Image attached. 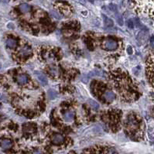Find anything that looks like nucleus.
Returning a JSON list of instances; mask_svg holds the SVG:
<instances>
[{
    "mask_svg": "<svg viewBox=\"0 0 154 154\" xmlns=\"http://www.w3.org/2000/svg\"><path fill=\"white\" fill-rule=\"evenodd\" d=\"M127 24H128L129 28H130V29H133V27H134V22H133V21L132 20V19H129V20H128V22H127Z\"/></svg>",
    "mask_w": 154,
    "mask_h": 154,
    "instance_id": "nucleus-21",
    "label": "nucleus"
},
{
    "mask_svg": "<svg viewBox=\"0 0 154 154\" xmlns=\"http://www.w3.org/2000/svg\"><path fill=\"white\" fill-rule=\"evenodd\" d=\"M88 102H89V104L91 105V106L93 108H94V109L97 110V109H99V103H97L95 101L91 100V99H89V100H88Z\"/></svg>",
    "mask_w": 154,
    "mask_h": 154,
    "instance_id": "nucleus-17",
    "label": "nucleus"
},
{
    "mask_svg": "<svg viewBox=\"0 0 154 154\" xmlns=\"http://www.w3.org/2000/svg\"><path fill=\"white\" fill-rule=\"evenodd\" d=\"M103 16V18H104L105 25V26H106V27L110 28V27H111V26H113L114 22H113V21L111 20V19H109V18H108V17L105 16V15H103V16Z\"/></svg>",
    "mask_w": 154,
    "mask_h": 154,
    "instance_id": "nucleus-15",
    "label": "nucleus"
},
{
    "mask_svg": "<svg viewBox=\"0 0 154 154\" xmlns=\"http://www.w3.org/2000/svg\"><path fill=\"white\" fill-rule=\"evenodd\" d=\"M139 122L136 119V115L133 114H129L126 120V127L130 131H134L139 128Z\"/></svg>",
    "mask_w": 154,
    "mask_h": 154,
    "instance_id": "nucleus-2",
    "label": "nucleus"
},
{
    "mask_svg": "<svg viewBox=\"0 0 154 154\" xmlns=\"http://www.w3.org/2000/svg\"><path fill=\"white\" fill-rule=\"evenodd\" d=\"M19 9H20V12L21 13H28V12H30L31 10V7H30V5H28V4H21L20 6H19Z\"/></svg>",
    "mask_w": 154,
    "mask_h": 154,
    "instance_id": "nucleus-14",
    "label": "nucleus"
},
{
    "mask_svg": "<svg viewBox=\"0 0 154 154\" xmlns=\"http://www.w3.org/2000/svg\"><path fill=\"white\" fill-rule=\"evenodd\" d=\"M55 6L65 16H70L72 13V9H71V6H68L66 3L58 2V3H56Z\"/></svg>",
    "mask_w": 154,
    "mask_h": 154,
    "instance_id": "nucleus-5",
    "label": "nucleus"
},
{
    "mask_svg": "<svg viewBox=\"0 0 154 154\" xmlns=\"http://www.w3.org/2000/svg\"><path fill=\"white\" fill-rule=\"evenodd\" d=\"M32 54V49L29 46H24L19 50L18 58L21 60H26Z\"/></svg>",
    "mask_w": 154,
    "mask_h": 154,
    "instance_id": "nucleus-4",
    "label": "nucleus"
},
{
    "mask_svg": "<svg viewBox=\"0 0 154 154\" xmlns=\"http://www.w3.org/2000/svg\"><path fill=\"white\" fill-rule=\"evenodd\" d=\"M74 111L71 110H68V111H65L64 113V120L67 123H70L74 120Z\"/></svg>",
    "mask_w": 154,
    "mask_h": 154,
    "instance_id": "nucleus-10",
    "label": "nucleus"
},
{
    "mask_svg": "<svg viewBox=\"0 0 154 154\" xmlns=\"http://www.w3.org/2000/svg\"><path fill=\"white\" fill-rule=\"evenodd\" d=\"M32 154H42V153H41L40 151L36 150V151H34V152H33V153H32Z\"/></svg>",
    "mask_w": 154,
    "mask_h": 154,
    "instance_id": "nucleus-25",
    "label": "nucleus"
},
{
    "mask_svg": "<svg viewBox=\"0 0 154 154\" xmlns=\"http://www.w3.org/2000/svg\"><path fill=\"white\" fill-rule=\"evenodd\" d=\"M150 43H151V46H152V47H153V37H151V41H150Z\"/></svg>",
    "mask_w": 154,
    "mask_h": 154,
    "instance_id": "nucleus-26",
    "label": "nucleus"
},
{
    "mask_svg": "<svg viewBox=\"0 0 154 154\" xmlns=\"http://www.w3.org/2000/svg\"><path fill=\"white\" fill-rule=\"evenodd\" d=\"M104 97L105 100L107 102H112L115 99V94L112 91H106L104 93Z\"/></svg>",
    "mask_w": 154,
    "mask_h": 154,
    "instance_id": "nucleus-8",
    "label": "nucleus"
},
{
    "mask_svg": "<svg viewBox=\"0 0 154 154\" xmlns=\"http://www.w3.org/2000/svg\"><path fill=\"white\" fill-rule=\"evenodd\" d=\"M153 58H149L148 61H147V71L148 74L149 80H150L151 84H153Z\"/></svg>",
    "mask_w": 154,
    "mask_h": 154,
    "instance_id": "nucleus-6",
    "label": "nucleus"
},
{
    "mask_svg": "<svg viewBox=\"0 0 154 154\" xmlns=\"http://www.w3.org/2000/svg\"><path fill=\"white\" fill-rule=\"evenodd\" d=\"M127 52H128L129 54H132L133 53V50H132V46H128V48H127Z\"/></svg>",
    "mask_w": 154,
    "mask_h": 154,
    "instance_id": "nucleus-23",
    "label": "nucleus"
},
{
    "mask_svg": "<svg viewBox=\"0 0 154 154\" xmlns=\"http://www.w3.org/2000/svg\"><path fill=\"white\" fill-rule=\"evenodd\" d=\"M0 108H1V105H0Z\"/></svg>",
    "mask_w": 154,
    "mask_h": 154,
    "instance_id": "nucleus-27",
    "label": "nucleus"
},
{
    "mask_svg": "<svg viewBox=\"0 0 154 154\" xmlns=\"http://www.w3.org/2000/svg\"><path fill=\"white\" fill-rule=\"evenodd\" d=\"M6 46L9 48H14L17 45V41L13 38H8L6 40Z\"/></svg>",
    "mask_w": 154,
    "mask_h": 154,
    "instance_id": "nucleus-13",
    "label": "nucleus"
},
{
    "mask_svg": "<svg viewBox=\"0 0 154 154\" xmlns=\"http://www.w3.org/2000/svg\"><path fill=\"white\" fill-rule=\"evenodd\" d=\"M0 20H1V18H0Z\"/></svg>",
    "mask_w": 154,
    "mask_h": 154,
    "instance_id": "nucleus-29",
    "label": "nucleus"
},
{
    "mask_svg": "<svg viewBox=\"0 0 154 154\" xmlns=\"http://www.w3.org/2000/svg\"><path fill=\"white\" fill-rule=\"evenodd\" d=\"M49 73L50 74H51L52 76H57L58 74V68L55 67H51L49 70Z\"/></svg>",
    "mask_w": 154,
    "mask_h": 154,
    "instance_id": "nucleus-18",
    "label": "nucleus"
},
{
    "mask_svg": "<svg viewBox=\"0 0 154 154\" xmlns=\"http://www.w3.org/2000/svg\"><path fill=\"white\" fill-rule=\"evenodd\" d=\"M7 27L9 28V29H13V28H14V25H13V23H11V22H10V23H9V24H8Z\"/></svg>",
    "mask_w": 154,
    "mask_h": 154,
    "instance_id": "nucleus-24",
    "label": "nucleus"
},
{
    "mask_svg": "<svg viewBox=\"0 0 154 154\" xmlns=\"http://www.w3.org/2000/svg\"><path fill=\"white\" fill-rule=\"evenodd\" d=\"M0 154H2V153H0Z\"/></svg>",
    "mask_w": 154,
    "mask_h": 154,
    "instance_id": "nucleus-30",
    "label": "nucleus"
},
{
    "mask_svg": "<svg viewBox=\"0 0 154 154\" xmlns=\"http://www.w3.org/2000/svg\"><path fill=\"white\" fill-rule=\"evenodd\" d=\"M16 82L20 84V85H23V84H26L29 81V77L26 74H19L16 77Z\"/></svg>",
    "mask_w": 154,
    "mask_h": 154,
    "instance_id": "nucleus-9",
    "label": "nucleus"
},
{
    "mask_svg": "<svg viewBox=\"0 0 154 154\" xmlns=\"http://www.w3.org/2000/svg\"><path fill=\"white\" fill-rule=\"evenodd\" d=\"M64 140V137L63 135L59 133H56L54 135H53L52 137H51V142H52L54 144H61L62 143Z\"/></svg>",
    "mask_w": 154,
    "mask_h": 154,
    "instance_id": "nucleus-7",
    "label": "nucleus"
},
{
    "mask_svg": "<svg viewBox=\"0 0 154 154\" xmlns=\"http://www.w3.org/2000/svg\"><path fill=\"white\" fill-rule=\"evenodd\" d=\"M50 13L52 14V16L54 17V18H57V19H61V16H60L59 14H58V13H55V12H54V11H52Z\"/></svg>",
    "mask_w": 154,
    "mask_h": 154,
    "instance_id": "nucleus-22",
    "label": "nucleus"
},
{
    "mask_svg": "<svg viewBox=\"0 0 154 154\" xmlns=\"http://www.w3.org/2000/svg\"><path fill=\"white\" fill-rule=\"evenodd\" d=\"M47 95H48L49 99H50V100H54V99H55L56 98L58 97V93L53 89L49 90L48 92H47Z\"/></svg>",
    "mask_w": 154,
    "mask_h": 154,
    "instance_id": "nucleus-16",
    "label": "nucleus"
},
{
    "mask_svg": "<svg viewBox=\"0 0 154 154\" xmlns=\"http://www.w3.org/2000/svg\"><path fill=\"white\" fill-rule=\"evenodd\" d=\"M116 19H117V22L118 23H119L120 26H123V16L119 14V13H116Z\"/></svg>",
    "mask_w": 154,
    "mask_h": 154,
    "instance_id": "nucleus-19",
    "label": "nucleus"
},
{
    "mask_svg": "<svg viewBox=\"0 0 154 154\" xmlns=\"http://www.w3.org/2000/svg\"><path fill=\"white\" fill-rule=\"evenodd\" d=\"M109 9H110V10H111V11H112V12L117 11V6H115V4H110Z\"/></svg>",
    "mask_w": 154,
    "mask_h": 154,
    "instance_id": "nucleus-20",
    "label": "nucleus"
},
{
    "mask_svg": "<svg viewBox=\"0 0 154 154\" xmlns=\"http://www.w3.org/2000/svg\"><path fill=\"white\" fill-rule=\"evenodd\" d=\"M36 76H37V79L40 82V84L42 85H46L48 84V81H47V78L43 75V74H40V73H36Z\"/></svg>",
    "mask_w": 154,
    "mask_h": 154,
    "instance_id": "nucleus-12",
    "label": "nucleus"
},
{
    "mask_svg": "<svg viewBox=\"0 0 154 154\" xmlns=\"http://www.w3.org/2000/svg\"><path fill=\"white\" fill-rule=\"evenodd\" d=\"M117 74L119 75L117 78H114L115 84L116 86V88L118 91L123 94V97L129 98L128 95L129 94V96L132 98V95H133V91H132V82L129 77L126 76V74L123 72H119V71H116Z\"/></svg>",
    "mask_w": 154,
    "mask_h": 154,
    "instance_id": "nucleus-1",
    "label": "nucleus"
},
{
    "mask_svg": "<svg viewBox=\"0 0 154 154\" xmlns=\"http://www.w3.org/2000/svg\"><path fill=\"white\" fill-rule=\"evenodd\" d=\"M0 68H1V65H0Z\"/></svg>",
    "mask_w": 154,
    "mask_h": 154,
    "instance_id": "nucleus-28",
    "label": "nucleus"
},
{
    "mask_svg": "<svg viewBox=\"0 0 154 154\" xmlns=\"http://www.w3.org/2000/svg\"><path fill=\"white\" fill-rule=\"evenodd\" d=\"M12 145H13V143L9 139H5L0 141V146L3 150H9V149L11 148Z\"/></svg>",
    "mask_w": 154,
    "mask_h": 154,
    "instance_id": "nucleus-11",
    "label": "nucleus"
},
{
    "mask_svg": "<svg viewBox=\"0 0 154 154\" xmlns=\"http://www.w3.org/2000/svg\"><path fill=\"white\" fill-rule=\"evenodd\" d=\"M102 46H103V48L107 50H115L118 48L119 44H118L117 41L115 40L108 39L103 42Z\"/></svg>",
    "mask_w": 154,
    "mask_h": 154,
    "instance_id": "nucleus-3",
    "label": "nucleus"
}]
</instances>
